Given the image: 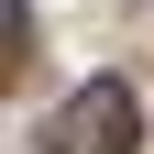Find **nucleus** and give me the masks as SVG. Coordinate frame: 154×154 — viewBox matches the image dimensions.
I'll list each match as a JSON object with an SVG mask.
<instances>
[{
	"mask_svg": "<svg viewBox=\"0 0 154 154\" xmlns=\"http://www.w3.org/2000/svg\"><path fill=\"white\" fill-rule=\"evenodd\" d=\"M55 154H132V132H143V99H132V77H88V88H66L55 99Z\"/></svg>",
	"mask_w": 154,
	"mask_h": 154,
	"instance_id": "obj_1",
	"label": "nucleus"
}]
</instances>
